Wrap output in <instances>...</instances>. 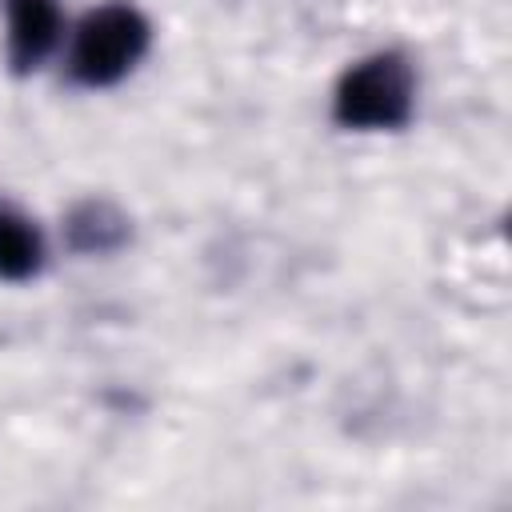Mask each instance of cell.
I'll return each mask as SVG.
<instances>
[{"mask_svg": "<svg viewBox=\"0 0 512 512\" xmlns=\"http://www.w3.org/2000/svg\"><path fill=\"white\" fill-rule=\"evenodd\" d=\"M144 52H148V20L132 4H104L76 32L72 72L80 84L104 88L128 76Z\"/></svg>", "mask_w": 512, "mask_h": 512, "instance_id": "7a4b0ae2", "label": "cell"}, {"mask_svg": "<svg viewBox=\"0 0 512 512\" xmlns=\"http://www.w3.org/2000/svg\"><path fill=\"white\" fill-rule=\"evenodd\" d=\"M124 236H128L124 216H120L112 204H104V200L80 204V208L72 212V220H68V240H72V248H80V252H112Z\"/></svg>", "mask_w": 512, "mask_h": 512, "instance_id": "5b68a950", "label": "cell"}, {"mask_svg": "<svg viewBox=\"0 0 512 512\" xmlns=\"http://www.w3.org/2000/svg\"><path fill=\"white\" fill-rule=\"evenodd\" d=\"M60 40L56 0H8V60L16 72H32Z\"/></svg>", "mask_w": 512, "mask_h": 512, "instance_id": "3957f363", "label": "cell"}, {"mask_svg": "<svg viewBox=\"0 0 512 512\" xmlns=\"http://www.w3.org/2000/svg\"><path fill=\"white\" fill-rule=\"evenodd\" d=\"M412 68L396 52H380L348 68L336 84L332 112L344 128H400L412 116Z\"/></svg>", "mask_w": 512, "mask_h": 512, "instance_id": "6da1fadb", "label": "cell"}, {"mask_svg": "<svg viewBox=\"0 0 512 512\" xmlns=\"http://www.w3.org/2000/svg\"><path fill=\"white\" fill-rule=\"evenodd\" d=\"M44 260V240L32 228L28 216L0 204V276L4 280H28Z\"/></svg>", "mask_w": 512, "mask_h": 512, "instance_id": "277c9868", "label": "cell"}]
</instances>
